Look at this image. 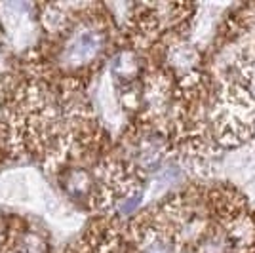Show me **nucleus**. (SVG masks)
Masks as SVG:
<instances>
[{
  "instance_id": "obj_1",
  "label": "nucleus",
  "mask_w": 255,
  "mask_h": 253,
  "mask_svg": "<svg viewBox=\"0 0 255 253\" xmlns=\"http://www.w3.org/2000/svg\"><path fill=\"white\" fill-rule=\"evenodd\" d=\"M103 46V32L96 27H84L73 32L65 48V63L84 65L92 61Z\"/></svg>"
}]
</instances>
